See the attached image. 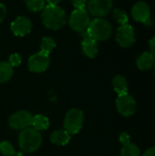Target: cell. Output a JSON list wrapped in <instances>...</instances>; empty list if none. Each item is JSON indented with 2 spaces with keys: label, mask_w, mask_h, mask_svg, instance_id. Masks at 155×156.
Here are the masks:
<instances>
[{
  "label": "cell",
  "mask_w": 155,
  "mask_h": 156,
  "mask_svg": "<svg viewBox=\"0 0 155 156\" xmlns=\"http://www.w3.org/2000/svg\"><path fill=\"white\" fill-rule=\"evenodd\" d=\"M41 19L47 28L57 30L67 23V15L61 7L48 5L44 7Z\"/></svg>",
  "instance_id": "6da1fadb"
},
{
  "label": "cell",
  "mask_w": 155,
  "mask_h": 156,
  "mask_svg": "<svg viewBox=\"0 0 155 156\" xmlns=\"http://www.w3.org/2000/svg\"><path fill=\"white\" fill-rule=\"evenodd\" d=\"M42 143V136L38 131L34 128H26L22 130L18 136L19 148L26 153L30 154L37 151Z\"/></svg>",
  "instance_id": "7a4b0ae2"
},
{
  "label": "cell",
  "mask_w": 155,
  "mask_h": 156,
  "mask_svg": "<svg viewBox=\"0 0 155 156\" xmlns=\"http://www.w3.org/2000/svg\"><path fill=\"white\" fill-rule=\"evenodd\" d=\"M86 31L90 38L96 41H104L111 37L112 27L109 21L97 17L93 21H90Z\"/></svg>",
  "instance_id": "3957f363"
},
{
  "label": "cell",
  "mask_w": 155,
  "mask_h": 156,
  "mask_svg": "<svg viewBox=\"0 0 155 156\" xmlns=\"http://www.w3.org/2000/svg\"><path fill=\"white\" fill-rule=\"evenodd\" d=\"M83 122V112L79 109H71L66 114L64 120V130H66L70 135L77 134L81 130Z\"/></svg>",
  "instance_id": "277c9868"
},
{
  "label": "cell",
  "mask_w": 155,
  "mask_h": 156,
  "mask_svg": "<svg viewBox=\"0 0 155 156\" xmlns=\"http://www.w3.org/2000/svg\"><path fill=\"white\" fill-rule=\"evenodd\" d=\"M69 23L73 30L77 32H83L88 28L90 23V15L85 8H76L70 14Z\"/></svg>",
  "instance_id": "5b68a950"
},
{
  "label": "cell",
  "mask_w": 155,
  "mask_h": 156,
  "mask_svg": "<svg viewBox=\"0 0 155 156\" xmlns=\"http://www.w3.org/2000/svg\"><path fill=\"white\" fill-rule=\"evenodd\" d=\"M49 63H50L49 55L42 51H39L32 55L28 58L27 65H28V69L30 71L40 73V72L47 70V69L49 66Z\"/></svg>",
  "instance_id": "8992f818"
},
{
  "label": "cell",
  "mask_w": 155,
  "mask_h": 156,
  "mask_svg": "<svg viewBox=\"0 0 155 156\" xmlns=\"http://www.w3.org/2000/svg\"><path fill=\"white\" fill-rule=\"evenodd\" d=\"M33 115L26 111H19L11 115L8 123L14 130H24L31 126Z\"/></svg>",
  "instance_id": "52a82bcc"
},
{
  "label": "cell",
  "mask_w": 155,
  "mask_h": 156,
  "mask_svg": "<svg viewBox=\"0 0 155 156\" xmlns=\"http://www.w3.org/2000/svg\"><path fill=\"white\" fill-rule=\"evenodd\" d=\"M116 106L119 113L125 117L132 116L136 111V101L128 93L118 96L116 100Z\"/></svg>",
  "instance_id": "ba28073f"
},
{
  "label": "cell",
  "mask_w": 155,
  "mask_h": 156,
  "mask_svg": "<svg viewBox=\"0 0 155 156\" xmlns=\"http://www.w3.org/2000/svg\"><path fill=\"white\" fill-rule=\"evenodd\" d=\"M113 6V0H90L88 8L89 12L96 17L107 16Z\"/></svg>",
  "instance_id": "9c48e42d"
},
{
  "label": "cell",
  "mask_w": 155,
  "mask_h": 156,
  "mask_svg": "<svg viewBox=\"0 0 155 156\" xmlns=\"http://www.w3.org/2000/svg\"><path fill=\"white\" fill-rule=\"evenodd\" d=\"M116 40L122 48L131 47L135 41V33L132 26L129 24L120 26V27L117 29Z\"/></svg>",
  "instance_id": "30bf717a"
},
{
  "label": "cell",
  "mask_w": 155,
  "mask_h": 156,
  "mask_svg": "<svg viewBox=\"0 0 155 156\" xmlns=\"http://www.w3.org/2000/svg\"><path fill=\"white\" fill-rule=\"evenodd\" d=\"M132 16L138 22H143L146 26L152 25L150 7L145 2L140 1L138 3H136L132 6Z\"/></svg>",
  "instance_id": "8fae6325"
},
{
  "label": "cell",
  "mask_w": 155,
  "mask_h": 156,
  "mask_svg": "<svg viewBox=\"0 0 155 156\" xmlns=\"http://www.w3.org/2000/svg\"><path fill=\"white\" fill-rule=\"evenodd\" d=\"M11 30L15 36L24 37L31 31V21L26 16H18L11 23Z\"/></svg>",
  "instance_id": "7c38bea8"
},
{
  "label": "cell",
  "mask_w": 155,
  "mask_h": 156,
  "mask_svg": "<svg viewBox=\"0 0 155 156\" xmlns=\"http://www.w3.org/2000/svg\"><path fill=\"white\" fill-rule=\"evenodd\" d=\"M81 48H82L83 54L86 57L92 58L98 53V44H97V41L92 39V38H90V37L84 38L83 41L81 42Z\"/></svg>",
  "instance_id": "4fadbf2b"
},
{
  "label": "cell",
  "mask_w": 155,
  "mask_h": 156,
  "mask_svg": "<svg viewBox=\"0 0 155 156\" xmlns=\"http://www.w3.org/2000/svg\"><path fill=\"white\" fill-rule=\"evenodd\" d=\"M154 56L151 52H144L137 58L136 65L140 69L147 70L153 68L154 64Z\"/></svg>",
  "instance_id": "5bb4252c"
},
{
  "label": "cell",
  "mask_w": 155,
  "mask_h": 156,
  "mask_svg": "<svg viewBox=\"0 0 155 156\" xmlns=\"http://www.w3.org/2000/svg\"><path fill=\"white\" fill-rule=\"evenodd\" d=\"M50 140L54 144L66 145L70 141V134L66 130H58L51 133Z\"/></svg>",
  "instance_id": "9a60e30c"
},
{
  "label": "cell",
  "mask_w": 155,
  "mask_h": 156,
  "mask_svg": "<svg viewBox=\"0 0 155 156\" xmlns=\"http://www.w3.org/2000/svg\"><path fill=\"white\" fill-rule=\"evenodd\" d=\"M112 86L114 90L119 94H125L127 93V90H128V84H127V80L123 76L121 75H117L113 78L112 80Z\"/></svg>",
  "instance_id": "2e32d148"
},
{
  "label": "cell",
  "mask_w": 155,
  "mask_h": 156,
  "mask_svg": "<svg viewBox=\"0 0 155 156\" xmlns=\"http://www.w3.org/2000/svg\"><path fill=\"white\" fill-rule=\"evenodd\" d=\"M31 126H33V128L38 132L47 130L49 126V120L48 119V117H46L42 114L35 115V116H33Z\"/></svg>",
  "instance_id": "e0dca14e"
},
{
  "label": "cell",
  "mask_w": 155,
  "mask_h": 156,
  "mask_svg": "<svg viewBox=\"0 0 155 156\" xmlns=\"http://www.w3.org/2000/svg\"><path fill=\"white\" fill-rule=\"evenodd\" d=\"M13 76V67L5 61L0 62V83L8 81Z\"/></svg>",
  "instance_id": "ac0fdd59"
},
{
  "label": "cell",
  "mask_w": 155,
  "mask_h": 156,
  "mask_svg": "<svg viewBox=\"0 0 155 156\" xmlns=\"http://www.w3.org/2000/svg\"><path fill=\"white\" fill-rule=\"evenodd\" d=\"M55 48H56V42L52 37H47L42 38L40 43V51L49 55V53H51Z\"/></svg>",
  "instance_id": "d6986e66"
},
{
  "label": "cell",
  "mask_w": 155,
  "mask_h": 156,
  "mask_svg": "<svg viewBox=\"0 0 155 156\" xmlns=\"http://www.w3.org/2000/svg\"><path fill=\"white\" fill-rule=\"evenodd\" d=\"M121 156H140V149L136 144L129 143L123 145Z\"/></svg>",
  "instance_id": "ffe728a7"
},
{
  "label": "cell",
  "mask_w": 155,
  "mask_h": 156,
  "mask_svg": "<svg viewBox=\"0 0 155 156\" xmlns=\"http://www.w3.org/2000/svg\"><path fill=\"white\" fill-rule=\"evenodd\" d=\"M26 5L29 11L39 12L45 7V0H25Z\"/></svg>",
  "instance_id": "44dd1931"
},
{
  "label": "cell",
  "mask_w": 155,
  "mask_h": 156,
  "mask_svg": "<svg viewBox=\"0 0 155 156\" xmlns=\"http://www.w3.org/2000/svg\"><path fill=\"white\" fill-rule=\"evenodd\" d=\"M0 153L3 156H14L16 154L14 146L6 141L0 143Z\"/></svg>",
  "instance_id": "7402d4cb"
},
{
  "label": "cell",
  "mask_w": 155,
  "mask_h": 156,
  "mask_svg": "<svg viewBox=\"0 0 155 156\" xmlns=\"http://www.w3.org/2000/svg\"><path fill=\"white\" fill-rule=\"evenodd\" d=\"M113 18H114V20L118 23V24H120L121 26H122V25H126V24H128V16H127V15H126V13L123 11V10H122V9H115L114 11H113Z\"/></svg>",
  "instance_id": "603a6c76"
},
{
  "label": "cell",
  "mask_w": 155,
  "mask_h": 156,
  "mask_svg": "<svg viewBox=\"0 0 155 156\" xmlns=\"http://www.w3.org/2000/svg\"><path fill=\"white\" fill-rule=\"evenodd\" d=\"M21 57L19 54L17 53H15V54H12L10 57H9V61L8 63L12 66V67H17L20 65L21 63Z\"/></svg>",
  "instance_id": "cb8c5ba5"
},
{
  "label": "cell",
  "mask_w": 155,
  "mask_h": 156,
  "mask_svg": "<svg viewBox=\"0 0 155 156\" xmlns=\"http://www.w3.org/2000/svg\"><path fill=\"white\" fill-rule=\"evenodd\" d=\"M72 5L75 6V8L79 9V8H84L88 0H71Z\"/></svg>",
  "instance_id": "d4e9b609"
},
{
  "label": "cell",
  "mask_w": 155,
  "mask_h": 156,
  "mask_svg": "<svg viewBox=\"0 0 155 156\" xmlns=\"http://www.w3.org/2000/svg\"><path fill=\"white\" fill-rule=\"evenodd\" d=\"M6 16V7L4 4L0 3V24L3 22Z\"/></svg>",
  "instance_id": "484cf974"
},
{
  "label": "cell",
  "mask_w": 155,
  "mask_h": 156,
  "mask_svg": "<svg viewBox=\"0 0 155 156\" xmlns=\"http://www.w3.org/2000/svg\"><path fill=\"white\" fill-rule=\"evenodd\" d=\"M120 142H121L123 145H124V144H129V143H131V142H130V136H129L126 133H122L121 136H120Z\"/></svg>",
  "instance_id": "4316f807"
},
{
  "label": "cell",
  "mask_w": 155,
  "mask_h": 156,
  "mask_svg": "<svg viewBox=\"0 0 155 156\" xmlns=\"http://www.w3.org/2000/svg\"><path fill=\"white\" fill-rule=\"evenodd\" d=\"M150 49H151V53L155 58V37H153L150 40Z\"/></svg>",
  "instance_id": "83f0119b"
},
{
  "label": "cell",
  "mask_w": 155,
  "mask_h": 156,
  "mask_svg": "<svg viewBox=\"0 0 155 156\" xmlns=\"http://www.w3.org/2000/svg\"><path fill=\"white\" fill-rule=\"evenodd\" d=\"M143 156H155V147H152L146 150Z\"/></svg>",
  "instance_id": "f1b7e54d"
},
{
  "label": "cell",
  "mask_w": 155,
  "mask_h": 156,
  "mask_svg": "<svg viewBox=\"0 0 155 156\" xmlns=\"http://www.w3.org/2000/svg\"><path fill=\"white\" fill-rule=\"evenodd\" d=\"M62 0H48L49 5H58Z\"/></svg>",
  "instance_id": "f546056e"
},
{
  "label": "cell",
  "mask_w": 155,
  "mask_h": 156,
  "mask_svg": "<svg viewBox=\"0 0 155 156\" xmlns=\"http://www.w3.org/2000/svg\"><path fill=\"white\" fill-rule=\"evenodd\" d=\"M153 66H154V68H155V60H154V64H153Z\"/></svg>",
  "instance_id": "4dcf8cb0"
}]
</instances>
